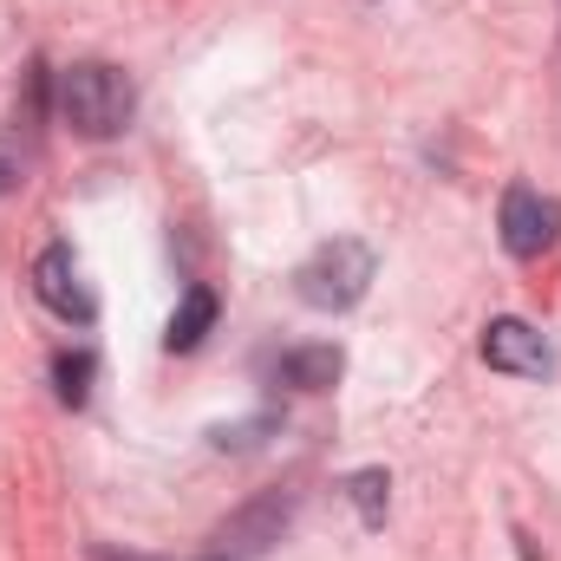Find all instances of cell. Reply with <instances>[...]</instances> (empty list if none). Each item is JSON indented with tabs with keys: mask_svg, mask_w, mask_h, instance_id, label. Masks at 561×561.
<instances>
[{
	"mask_svg": "<svg viewBox=\"0 0 561 561\" xmlns=\"http://www.w3.org/2000/svg\"><path fill=\"white\" fill-rule=\"evenodd\" d=\"M287 516H294V503H287V496H268V503L242 510V516L222 529V542H229V549H242V556H255V549H275L280 529H287Z\"/></svg>",
	"mask_w": 561,
	"mask_h": 561,
	"instance_id": "6",
	"label": "cell"
},
{
	"mask_svg": "<svg viewBox=\"0 0 561 561\" xmlns=\"http://www.w3.org/2000/svg\"><path fill=\"white\" fill-rule=\"evenodd\" d=\"M483 359L510 379H549L556 373V346L529 320H490L483 327Z\"/></svg>",
	"mask_w": 561,
	"mask_h": 561,
	"instance_id": "4",
	"label": "cell"
},
{
	"mask_svg": "<svg viewBox=\"0 0 561 561\" xmlns=\"http://www.w3.org/2000/svg\"><path fill=\"white\" fill-rule=\"evenodd\" d=\"M346 496H353V510L379 529V523H386V503H392V477H386V470H353V477H346Z\"/></svg>",
	"mask_w": 561,
	"mask_h": 561,
	"instance_id": "9",
	"label": "cell"
},
{
	"mask_svg": "<svg viewBox=\"0 0 561 561\" xmlns=\"http://www.w3.org/2000/svg\"><path fill=\"white\" fill-rule=\"evenodd\" d=\"M496 229H503V249H510L516 262H536L542 249H556L561 209L542 196V190L510 183V190H503V209H496Z\"/></svg>",
	"mask_w": 561,
	"mask_h": 561,
	"instance_id": "3",
	"label": "cell"
},
{
	"mask_svg": "<svg viewBox=\"0 0 561 561\" xmlns=\"http://www.w3.org/2000/svg\"><path fill=\"white\" fill-rule=\"evenodd\" d=\"M216 313H222L216 287H190V294L176 300V313H170V333H163V346H170V353H190V346H203V333L216 327Z\"/></svg>",
	"mask_w": 561,
	"mask_h": 561,
	"instance_id": "7",
	"label": "cell"
},
{
	"mask_svg": "<svg viewBox=\"0 0 561 561\" xmlns=\"http://www.w3.org/2000/svg\"><path fill=\"white\" fill-rule=\"evenodd\" d=\"M33 294H39L59 320H79V327L99 313V300H92V287L79 280V262H72V249H66V242H53V249L33 262Z\"/></svg>",
	"mask_w": 561,
	"mask_h": 561,
	"instance_id": "5",
	"label": "cell"
},
{
	"mask_svg": "<svg viewBox=\"0 0 561 561\" xmlns=\"http://www.w3.org/2000/svg\"><path fill=\"white\" fill-rule=\"evenodd\" d=\"M99 561H150V556H112V549H99ZM209 561H236V556H209Z\"/></svg>",
	"mask_w": 561,
	"mask_h": 561,
	"instance_id": "11",
	"label": "cell"
},
{
	"mask_svg": "<svg viewBox=\"0 0 561 561\" xmlns=\"http://www.w3.org/2000/svg\"><path fill=\"white\" fill-rule=\"evenodd\" d=\"M53 379H59V399L66 405H85V392H92V353H59L53 359Z\"/></svg>",
	"mask_w": 561,
	"mask_h": 561,
	"instance_id": "10",
	"label": "cell"
},
{
	"mask_svg": "<svg viewBox=\"0 0 561 561\" xmlns=\"http://www.w3.org/2000/svg\"><path fill=\"white\" fill-rule=\"evenodd\" d=\"M7 190H13V163L0 157V196H7Z\"/></svg>",
	"mask_w": 561,
	"mask_h": 561,
	"instance_id": "12",
	"label": "cell"
},
{
	"mask_svg": "<svg viewBox=\"0 0 561 561\" xmlns=\"http://www.w3.org/2000/svg\"><path fill=\"white\" fill-rule=\"evenodd\" d=\"M53 99H59V118H66L79 138H118V131L131 125V105H138L131 79H125L118 66H105V59L66 66L59 85H53Z\"/></svg>",
	"mask_w": 561,
	"mask_h": 561,
	"instance_id": "1",
	"label": "cell"
},
{
	"mask_svg": "<svg viewBox=\"0 0 561 561\" xmlns=\"http://www.w3.org/2000/svg\"><path fill=\"white\" fill-rule=\"evenodd\" d=\"M340 346H294V353H280V386H294V392H327L333 379H340Z\"/></svg>",
	"mask_w": 561,
	"mask_h": 561,
	"instance_id": "8",
	"label": "cell"
},
{
	"mask_svg": "<svg viewBox=\"0 0 561 561\" xmlns=\"http://www.w3.org/2000/svg\"><path fill=\"white\" fill-rule=\"evenodd\" d=\"M373 275H379L373 249L353 242V236H333V242H320V249L294 268V294H300L307 307H320V313H346V307L366 300Z\"/></svg>",
	"mask_w": 561,
	"mask_h": 561,
	"instance_id": "2",
	"label": "cell"
}]
</instances>
